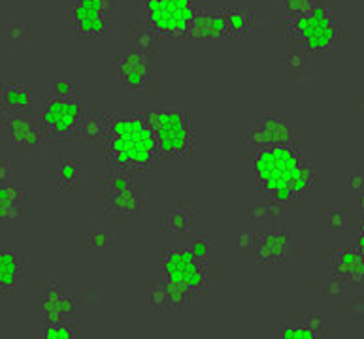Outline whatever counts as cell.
Here are the masks:
<instances>
[{
	"label": "cell",
	"mask_w": 364,
	"mask_h": 339,
	"mask_svg": "<svg viewBox=\"0 0 364 339\" xmlns=\"http://www.w3.org/2000/svg\"><path fill=\"white\" fill-rule=\"evenodd\" d=\"M27 275V260L14 247H0V294H10Z\"/></svg>",
	"instance_id": "e0dca14e"
},
{
	"label": "cell",
	"mask_w": 364,
	"mask_h": 339,
	"mask_svg": "<svg viewBox=\"0 0 364 339\" xmlns=\"http://www.w3.org/2000/svg\"><path fill=\"white\" fill-rule=\"evenodd\" d=\"M328 225H331V232H334V234H343V232H346L348 213H346V206H343V204H334V206H331V211H328Z\"/></svg>",
	"instance_id": "f1b7e54d"
},
{
	"label": "cell",
	"mask_w": 364,
	"mask_h": 339,
	"mask_svg": "<svg viewBox=\"0 0 364 339\" xmlns=\"http://www.w3.org/2000/svg\"><path fill=\"white\" fill-rule=\"evenodd\" d=\"M0 104L6 111H28L31 93L25 83H6L0 87Z\"/></svg>",
	"instance_id": "44dd1931"
},
{
	"label": "cell",
	"mask_w": 364,
	"mask_h": 339,
	"mask_svg": "<svg viewBox=\"0 0 364 339\" xmlns=\"http://www.w3.org/2000/svg\"><path fill=\"white\" fill-rule=\"evenodd\" d=\"M163 36H159L157 33H153L151 28H140L136 33V48L144 53H149V51H155L159 45V40Z\"/></svg>",
	"instance_id": "4dcf8cb0"
},
{
	"label": "cell",
	"mask_w": 364,
	"mask_h": 339,
	"mask_svg": "<svg viewBox=\"0 0 364 339\" xmlns=\"http://www.w3.org/2000/svg\"><path fill=\"white\" fill-rule=\"evenodd\" d=\"M283 338L285 339H314L316 335H314V332H311L308 326H306L302 321H296V323H291L287 324L285 328H283Z\"/></svg>",
	"instance_id": "1f68e13d"
},
{
	"label": "cell",
	"mask_w": 364,
	"mask_h": 339,
	"mask_svg": "<svg viewBox=\"0 0 364 339\" xmlns=\"http://www.w3.org/2000/svg\"><path fill=\"white\" fill-rule=\"evenodd\" d=\"M332 274L349 287H364V255L359 249L332 251Z\"/></svg>",
	"instance_id": "9a60e30c"
},
{
	"label": "cell",
	"mask_w": 364,
	"mask_h": 339,
	"mask_svg": "<svg viewBox=\"0 0 364 339\" xmlns=\"http://www.w3.org/2000/svg\"><path fill=\"white\" fill-rule=\"evenodd\" d=\"M253 174L257 189L279 204L299 202L317 179L314 160L293 145L255 149Z\"/></svg>",
	"instance_id": "6da1fadb"
},
{
	"label": "cell",
	"mask_w": 364,
	"mask_h": 339,
	"mask_svg": "<svg viewBox=\"0 0 364 339\" xmlns=\"http://www.w3.org/2000/svg\"><path fill=\"white\" fill-rule=\"evenodd\" d=\"M257 234H251V232H236L232 235V245L234 249H238V251H245V249H253V243H255Z\"/></svg>",
	"instance_id": "e575fe53"
},
{
	"label": "cell",
	"mask_w": 364,
	"mask_h": 339,
	"mask_svg": "<svg viewBox=\"0 0 364 339\" xmlns=\"http://www.w3.org/2000/svg\"><path fill=\"white\" fill-rule=\"evenodd\" d=\"M49 94L55 96H74V85L68 79H57L49 85Z\"/></svg>",
	"instance_id": "d590c367"
},
{
	"label": "cell",
	"mask_w": 364,
	"mask_h": 339,
	"mask_svg": "<svg viewBox=\"0 0 364 339\" xmlns=\"http://www.w3.org/2000/svg\"><path fill=\"white\" fill-rule=\"evenodd\" d=\"M42 296V313L46 323H70L74 317V300L72 296L59 287L57 281H46Z\"/></svg>",
	"instance_id": "5bb4252c"
},
{
	"label": "cell",
	"mask_w": 364,
	"mask_h": 339,
	"mask_svg": "<svg viewBox=\"0 0 364 339\" xmlns=\"http://www.w3.org/2000/svg\"><path fill=\"white\" fill-rule=\"evenodd\" d=\"M149 306L153 309H168V290L164 279L149 284Z\"/></svg>",
	"instance_id": "83f0119b"
},
{
	"label": "cell",
	"mask_w": 364,
	"mask_h": 339,
	"mask_svg": "<svg viewBox=\"0 0 364 339\" xmlns=\"http://www.w3.org/2000/svg\"><path fill=\"white\" fill-rule=\"evenodd\" d=\"M57 177H59V185L65 189H74L77 185V165L70 159H59V168H57Z\"/></svg>",
	"instance_id": "484cf974"
},
{
	"label": "cell",
	"mask_w": 364,
	"mask_h": 339,
	"mask_svg": "<svg viewBox=\"0 0 364 339\" xmlns=\"http://www.w3.org/2000/svg\"><path fill=\"white\" fill-rule=\"evenodd\" d=\"M89 249H108L115 243V235L109 234V232H104V230H95L89 234Z\"/></svg>",
	"instance_id": "d6a6232c"
},
{
	"label": "cell",
	"mask_w": 364,
	"mask_h": 339,
	"mask_svg": "<svg viewBox=\"0 0 364 339\" xmlns=\"http://www.w3.org/2000/svg\"><path fill=\"white\" fill-rule=\"evenodd\" d=\"M359 251L364 255V223H363V228H360V234H359Z\"/></svg>",
	"instance_id": "ab89813d"
},
{
	"label": "cell",
	"mask_w": 364,
	"mask_h": 339,
	"mask_svg": "<svg viewBox=\"0 0 364 339\" xmlns=\"http://www.w3.org/2000/svg\"><path fill=\"white\" fill-rule=\"evenodd\" d=\"M112 17V0H74L72 25L82 38H100Z\"/></svg>",
	"instance_id": "30bf717a"
},
{
	"label": "cell",
	"mask_w": 364,
	"mask_h": 339,
	"mask_svg": "<svg viewBox=\"0 0 364 339\" xmlns=\"http://www.w3.org/2000/svg\"><path fill=\"white\" fill-rule=\"evenodd\" d=\"M2 117V128L10 138V142L21 145L31 153H38L42 145L46 142V128L44 125H40L38 121L33 119L31 115L25 111H0Z\"/></svg>",
	"instance_id": "8fae6325"
},
{
	"label": "cell",
	"mask_w": 364,
	"mask_h": 339,
	"mask_svg": "<svg viewBox=\"0 0 364 339\" xmlns=\"http://www.w3.org/2000/svg\"><path fill=\"white\" fill-rule=\"evenodd\" d=\"M285 30L310 55L336 50L343 40L342 23L325 6H316L304 16L285 17Z\"/></svg>",
	"instance_id": "3957f363"
},
{
	"label": "cell",
	"mask_w": 364,
	"mask_h": 339,
	"mask_svg": "<svg viewBox=\"0 0 364 339\" xmlns=\"http://www.w3.org/2000/svg\"><path fill=\"white\" fill-rule=\"evenodd\" d=\"M300 321L314 332L316 338L328 335L331 321H328V315H326L325 311H304L302 313V317H300Z\"/></svg>",
	"instance_id": "d4e9b609"
},
{
	"label": "cell",
	"mask_w": 364,
	"mask_h": 339,
	"mask_svg": "<svg viewBox=\"0 0 364 339\" xmlns=\"http://www.w3.org/2000/svg\"><path fill=\"white\" fill-rule=\"evenodd\" d=\"M117 79H119L121 87L127 89L129 93L146 94L147 89H149V79H151L147 53L140 50H132L119 55Z\"/></svg>",
	"instance_id": "4fadbf2b"
},
{
	"label": "cell",
	"mask_w": 364,
	"mask_h": 339,
	"mask_svg": "<svg viewBox=\"0 0 364 339\" xmlns=\"http://www.w3.org/2000/svg\"><path fill=\"white\" fill-rule=\"evenodd\" d=\"M0 36L14 48H25L28 44V27L25 23H4L0 27Z\"/></svg>",
	"instance_id": "cb8c5ba5"
},
{
	"label": "cell",
	"mask_w": 364,
	"mask_h": 339,
	"mask_svg": "<svg viewBox=\"0 0 364 339\" xmlns=\"http://www.w3.org/2000/svg\"><path fill=\"white\" fill-rule=\"evenodd\" d=\"M147 189L138 187L131 172L109 168L104 179V208L115 219H134L146 211Z\"/></svg>",
	"instance_id": "5b68a950"
},
{
	"label": "cell",
	"mask_w": 364,
	"mask_h": 339,
	"mask_svg": "<svg viewBox=\"0 0 364 339\" xmlns=\"http://www.w3.org/2000/svg\"><path fill=\"white\" fill-rule=\"evenodd\" d=\"M359 206H360V215H363V219H364V191L359 192Z\"/></svg>",
	"instance_id": "60d3db41"
},
{
	"label": "cell",
	"mask_w": 364,
	"mask_h": 339,
	"mask_svg": "<svg viewBox=\"0 0 364 339\" xmlns=\"http://www.w3.org/2000/svg\"><path fill=\"white\" fill-rule=\"evenodd\" d=\"M348 187L355 192H363L364 191V174H357V172L349 174L348 175Z\"/></svg>",
	"instance_id": "8d00e7d4"
},
{
	"label": "cell",
	"mask_w": 364,
	"mask_h": 339,
	"mask_svg": "<svg viewBox=\"0 0 364 339\" xmlns=\"http://www.w3.org/2000/svg\"><path fill=\"white\" fill-rule=\"evenodd\" d=\"M164 281L202 296L210 290L208 260L195 257L191 249H176L164 255Z\"/></svg>",
	"instance_id": "ba28073f"
},
{
	"label": "cell",
	"mask_w": 364,
	"mask_h": 339,
	"mask_svg": "<svg viewBox=\"0 0 364 339\" xmlns=\"http://www.w3.org/2000/svg\"><path fill=\"white\" fill-rule=\"evenodd\" d=\"M14 168L10 159H0V183H8L11 179Z\"/></svg>",
	"instance_id": "74e56055"
},
{
	"label": "cell",
	"mask_w": 364,
	"mask_h": 339,
	"mask_svg": "<svg viewBox=\"0 0 364 339\" xmlns=\"http://www.w3.org/2000/svg\"><path fill=\"white\" fill-rule=\"evenodd\" d=\"M106 117L108 130L102 148L112 168L127 170L131 174L146 172L159 155V148L144 113H109Z\"/></svg>",
	"instance_id": "7a4b0ae2"
},
{
	"label": "cell",
	"mask_w": 364,
	"mask_h": 339,
	"mask_svg": "<svg viewBox=\"0 0 364 339\" xmlns=\"http://www.w3.org/2000/svg\"><path fill=\"white\" fill-rule=\"evenodd\" d=\"M85 113H87V106L76 96L49 94L42 113V125L46 134L55 142H72L77 140V132Z\"/></svg>",
	"instance_id": "8992f818"
},
{
	"label": "cell",
	"mask_w": 364,
	"mask_h": 339,
	"mask_svg": "<svg viewBox=\"0 0 364 339\" xmlns=\"http://www.w3.org/2000/svg\"><path fill=\"white\" fill-rule=\"evenodd\" d=\"M282 6L285 17H299L314 10L317 4L316 0H282Z\"/></svg>",
	"instance_id": "f546056e"
},
{
	"label": "cell",
	"mask_w": 364,
	"mask_h": 339,
	"mask_svg": "<svg viewBox=\"0 0 364 339\" xmlns=\"http://www.w3.org/2000/svg\"><path fill=\"white\" fill-rule=\"evenodd\" d=\"M187 36L195 40L227 38V11L225 10H198L189 25Z\"/></svg>",
	"instance_id": "2e32d148"
},
{
	"label": "cell",
	"mask_w": 364,
	"mask_h": 339,
	"mask_svg": "<svg viewBox=\"0 0 364 339\" xmlns=\"http://www.w3.org/2000/svg\"><path fill=\"white\" fill-rule=\"evenodd\" d=\"M191 252L198 257L200 260H208L210 252H212V243H210V238L208 235H196V240L193 241L191 245Z\"/></svg>",
	"instance_id": "836d02e7"
},
{
	"label": "cell",
	"mask_w": 364,
	"mask_h": 339,
	"mask_svg": "<svg viewBox=\"0 0 364 339\" xmlns=\"http://www.w3.org/2000/svg\"><path fill=\"white\" fill-rule=\"evenodd\" d=\"M244 143L253 149L282 148L293 145L299 148V128L283 113H261L247 128L242 130Z\"/></svg>",
	"instance_id": "9c48e42d"
},
{
	"label": "cell",
	"mask_w": 364,
	"mask_h": 339,
	"mask_svg": "<svg viewBox=\"0 0 364 339\" xmlns=\"http://www.w3.org/2000/svg\"><path fill=\"white\" fill-rule=\"evenodd\" d=\"M106 130H108V117L106 115L91 113L87 110L82 125H80L77 140H83V142L89 143H100L102 145L104 138H106Z\"/></svg>",
	"instance_id": "7402d4cb"
},
{
	"label": "cell",
	"mask_w": 364,
	"mask_h": 339,
	"mask_svg": "<svg viewBox=\"0 0 364 339\" xmlns=\"http://www.w3.org/2000/svg\"><path fill=\"white\" fill-rule=\"evenodd\" d=\"M42 338L46 339H74L76 332L70 323H46L42 330Z\"/></svg>",
	"instance_id": "4316f807"
},
{
	"label": "cell",
	"mask_w": 364,
	"mask_h": 339,
	"mask_svg": "<svg viewBox=\"0 0 364 339\" xmlns=\"http://www.w3.org/2000/svg\"><path fill=\"white\" fill-rule=\"evenodd\" d=\"M227 11L228 34L234 38H250L255 33V16L247 6H234Z\"/></svg>",
	"instance_id": "ffe728a7"
},
{
	"label": "cell",
	"mask_w": 364,
	"mask_h": 339,
	"mask_svg": "<svg viewBox=\"0 0 364 339\" xmlns=\"http://www.w3.org/2000/svg\"><path fill=\"white\" fill-rule=\"evenodd\" d=\"M287 66L289 68H302L304 66V60H302V55L300 53H291V55H287Z\"/></svg>",
	"instance_id": "f35d334b"
},
{
	"label": "cell",
	"mask_w": 364,
	"mask_h": 339,
	"mask_svg": "<svg viewBox=\"0 0 364 339\" xmlns=\"http://www.w3.org/2000/svg\"><path fill=\"white\" fill-rule=\"evenodd\" d=\"M28 192L14 183H0V221H16L27 217Z\"/></svg>",
	"instance_id": "ac0fdd59"
},
{
	"label": "cell",
	"mask_w": 364,
	"mask_h": 339,
	"mask_svg": "<svg viewBox=\"0 0 364 339\" xmlns=\"http://www.w3.org/2000/svg\"><path fill=\"white\" fill-rule=\"evenodd\" d=\"M251 251L255 255L257 262L267 264V266L293 262L296 257V240L289 232L268 230V232L257 234Z\"/></svg>",
	"instance_id": "7c38bea8"
},
{
	"label": "cell",
	"mask_w": 364,
	"mask_h": 339,
	"mask_svg": "<svg viewBox=\"0 0 364 339\" xmlns=\"http://www.w3.org/2000/svg\"><path fill=\"white\" fill-rule=\"evenodd\" d=\"M196 11L195 0H146L147 27L159 36H187Z\"/></svg>",
	"instance_id": "52a82bcc"
},
{
	"label": "cell",
	"mask_w": 364,
	"mask_h": 339,
	"mask_svg": "<svg viewBox=\"0 0 364 339\" xmlns=\"http://www.w3.org/2000/svg\"><path fill=\"white\" fill-rule=\"evenodd\" d=\"M153 136L157 140L159 155L180 159L195 149V126L193 119L181 108L157 106L144 113Z\"/></svg>",
	"instance_id": "277c9868"
},
{
	"label": "cell",
	"mask_w": 364,
	"mask_h": 339,
	"mask_svg": "<svg viewBox=\"0 0 364 339\" xmlns=\"http://www.w3.org/2000/svg\"><path fill=\"white\" fill-rule=\"evenodd\" d=\"M196 213L189 204H170L164 208V230L168 234H187L195 228Z\"/></svg>",
	"instance_id": "d6986e66"
},
{
	"label": "cell",
	"mask_w": 364,
	"mask_h": 339,
	"mask_svg": "<svg viewBox=\"0 0 364 339\" xmlns=\"http://www.w3.org/2000/svg\"><path fill=\"white\" fill-rule=\"evenodd\" d=\"M244 215H247L251 221L267 223V225H276L283 221V204L270 200L267 204H247L244 208Z\"/></svg>",
	"instance_id": "603a6c76"
}]
</instances>
